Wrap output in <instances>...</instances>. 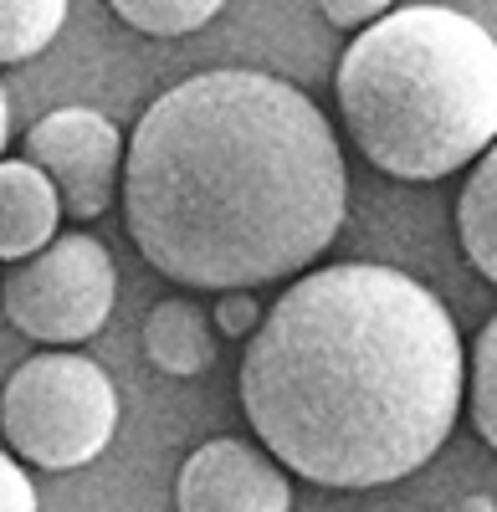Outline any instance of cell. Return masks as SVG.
I'll return each instance as SVG.
<instances>
[{
	"mask_svg": "<svg viewBox=\"0 0 497 512\" xmlns=\"http://www.w3.org/2000/svg\"><path fill=\"white\" fill-rule=\"evenodd\" d=\"M123 221L180 287L252 292L303 277L349 205L344 154L308 93L216 67L159 93L123 144Z\"/></svg>",
	"mask_w": 497,
	"mask_h": 512,
	"instance_id": "1",
	"label": "cell"
},
{
	"mask_svg": "<svg viewBox=\"0 0 497 512\" xmlns=\"http://www.w3.org/2000/svg\"><path fill=\"white\" fill-rule=\"evenodd\" d=\"M144 359L170 379H200L216 364V328L211 313L190 297H164L144 318Z\"/></svg>",
	"mask_w": 497,
	"mask_h": 512,
	"instance_id": "9",
	"label": "cell"
},
{
	"mask_svg": "<svg viewBox=\"0 0 497 512\" xmlns=\"http://www.w3.org/2000/svg\"><path fill=\"white\" fill-rule=\"evenodd\" d=\"M0 431L21 461L72 472L108 451L118 431V390L103 364L77 349L31 354L0 390Z\"/></svg>",
	"mask_w": 497,
	"mask_h": 512,
	"instance_id": "4",
	"label": "cell"
},
{
	"mask_svg": "<svg viewBox=\"0 0 497 512\" xmlns=\"http://www.w3.org/2000/svg\"><path fill=\"white\" fill-rule=\"evenodd\" d=\"M457 236L467 262L487 282H497V144L472 164V175L457 195Z\"/></svg>",
	"mask_w": 497,
	"mask_h": 512,
	"instance_id": "10",
	"label": "cell"
},
{
	"mask_svg": "<svg viewBox=\"0 0 497 512\" xmlns=\"http://www.w3.org/2000/svg\"><path fill=\"white\" fill-rule=\"evenodd\" d=\"M457 512H497V507H492V497H467Z\"/></svg>",
	"mask_w": 497,
	"mask_h": 512,
	"instance_id": "18",
	"label": "cell"
},
{
	"mask_svg": "<svg viewBox=\"0 0 497 512\" xmlns=\"http://www.w3.org/2000/svg\"><path fill=\"white\" fill-rule=\"evenodd\" d=\"M6 139H11V108H6V88H0V154H6Z\"/></svg>",
	"mask_w": 497,
	"mask_h": 512,
	"instance_id": "17",
	"label": "cell"
},
{
	"mask_svg": "<svg viewBox=\"0 0 497 512\" xmlns=\"http://www.w3.org/2000/svg\"><path fill=\"white\" fill-rule=\"evenodd\" d=\"M216 0H118L113 16L144 36H190L216 21Z\"/></svg>",
	"mask_w": 497,
	"mask_h": 512,
	"instance_id": "12",
	"label": "cell"
},
{
	"mask_svg": "<svg viewBox=\"0 0 497 512\" xmlns=\"http://www.w3.org/2000/svg\"><path fill=\"white\" fill-rule=\"evenodd\" d=\"M62 226V200L26 159H0V262H26L47 251Z\"/></svg>",
	"mask_w": 497,
	"mask_h": 512,
	"instance_id": "8",
	"label": "cell"
},
{
	"mask_svg": "<svg viewBox=\"0 0 497 512\" xmlns=\"http://www.w3.org/2000/svg\"><path fill=\"white\" fill-rule=\"evenodd\" d=\"M395 6H385V0H328L323 6V21H334L344 31H364V26H375L380 16H390Z\"/></svg>",
	"mask_w": 497,
	"mask_h": 512,
	"instance_id": "16",
	"label": "cell"
},
{
	"mask_svg": "<svg viewBox=\"0 0 497 512\" xmlns=\"http://www.w3.org/2000/svg\"><path fill=\"white\" fill-rule=\"evenodd\" d=\"M180 512H293L287 472L262 451L236 436H216L185 456L175 477Z\"/></svg>",
	"mask_w": 497,
	"mask_h": 512,
	"instance_id": "7",
	"label": "cell"
},
{
	"mask_svg": "<svg viewBox=\"0 0 497 512\" xmlns=\"http://www.w3.org/2000/svg\"><path fill=\"white\" fill-rule=\"evenodd\" d=\"M118 297V272L113 256L98 236L67 231L47 251L16 262L0 277V308L6 318L47 349H77L93 338Z\"/></svg>",
	"mask_w": 497,
	"mask_h": 512,
	"instance_id": "5",
	"label": "cell"
},
{
	"mask_svg": "<svg viewBox=\"0 0 497 512\" xmlns=\"http://www.w3.org/2000/svg\"><path fill=\"white\" fill-rule=\"evenodd\" d=\"M211 328H216L221 338H252V333L262 328V308H257V297H246V292H226V297H216Z\"/></svg>",
	"mask_w": 497,
	"mask_h": 512,
	"instance_id": "14",
	"label": "cell"
},
{
	"mask_svg": "<svg viewBox=\"0 0 497 512\" xmlns=\"http://www.w3.org/2000/svg\"><path fill=\"white\" fill-rule=\"evenodd\" d=\"M0 512H36V487L26 477V466L0 451Z\"/></svg>",
	"mask_w": 497,
	"mask_h": 512,
	"instance_id": "15",
	"label": "cell"
},
{
	"mask_svg": "<svg viewBox=\"0 0 497 512\" xmlns=\"http://www.w3.org/2000/svg\"><path fill=\"white\" fill-rule=\"evenodd\" d=\"M62 26H67L62 0H0V67L41 57Z\"/></svg>",
	"mask_w": 497,
	"mask_h": 512,
	"instance_id": "11",
	"label": "cell"
},
{
	"mask_svg": "<svg viewBox=\"0 0 497 512\" xmlns=\"http://www.w3.org/2000/svg\"><path fill=\"white\" fill-rule=\"evenodd\" d=\"M467 410L477 436L497 451V318L482 323V333L472 338L467 354Z\"/></svg>",
	"mask_w": 497,
	"mask_h": 512,
	"instance_id": "13",
	"label": "cell"
},
{
	"mask_svg": "<svg viewBox=\"0 0 497 512\" xmlns=\"http://www.w3.org/2000/svg\"><path fill=\"white\" fill-rule=\"evenodd\" d=\"M26 164L47 175L62 210L77 221H98L118 195L123 175V134L98 108H52L31 123Z\"/></svg>",
	"mask_w": 497,
	"mask_h": 512,
	"instance_id": "6",
	"label": "cell"
},
{
	"mask_svg": "<svg viewBox=\"0 0 497 512\" xmlns=\"http://www.w3.org/2000/svg\"><path fill=\"white\" fill-rule=\"evenodd\" d=\"M339 113L390 180H446L497 144V41L446 6H400L339 62Z\"/></svg>",
	"mask_w": 497,
	"mask_h": 512,
	"instance_id": "3",
	"label": "cell"
},
{
	"mask_svg": "<svg viewBox=\"0 0 497 512\" xmlns=\"http://www.w3.org/2000/svg\"><path fill=\"white\" fill-rule=\"evenodd\" d=\"M241 410L272 461L318 487H390L446 446L467 349L446 303L380 262L313 267L241 354Z\"/></svg>",
	"mask_w": 497,
	"mask_h": 512,
	"instance_id": "2",
	"label": "cell"
}]
</instances>
